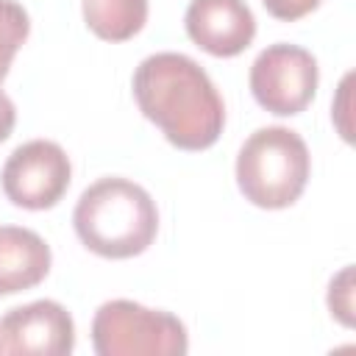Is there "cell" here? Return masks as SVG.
Segmentation results:
<instances>
[{"label":"cell","mask_w":356,"mask_h":356,"mask_svg":"<svg viewBox=\"0 0 356 356\" xmlns=\"http://www.w3.org/2000/svg\"><path fill=\"white\" fill-rule=\"evenodd\" d=\"M139 111L178 150H206L225 128V103L206 70L184 53H153L134 70Z\"/></svg>","instance_id":"cell-1"},{"label":"cell","mask_w":356,"mask_h":356,"mask_svg":"<svg viewBox=\"0 0 356 356\" xmlns=\"http://www.w3.org/2000/svg\"><path fill=\"white\" fill-rule=\"evenodd\" d=\"M72 228L86 250L100 259H134L159 234V209L145 186L106 175L89 184L72 211Z\"/></svg>","instance_id":"cell-2"},{"label":"cell","mask_w":356,"mask_h":356,"mask_svg":"<svg viewBox=\"0 0 356 356\" xmlns=\"http://www.w3.org/2000/svg\"><path fill=\"white\" fill-rule=\"evenodd\" d=\"M312 175V156L303 136L284 125L253 131L236 153V186L259 209L292 206Z\"/></svg>","instance_id":"cell-3"},{"label":"cell","mask_w":356,"mask_h":356,"mask_svg":"<svg viewBox=\"0 0 356 356\" xmlns=\"http://www.w3.org/2000/svg\"><path fill=\"white\" fill-rule=\"evenodd\" d=\"M92 348L97 356H184L189 334L172 312L114 298L92 317Z\"/></svg>","instance_id":"cell-4"},{"label":"cell","mask_w":356,"mask_h":356,"mask_svg":"<svg viewBox=\"0 0 356 356\" xmlns=\"http://www.w3.org/2000/svg\"><path fill=\"white\" fill-rule=\"evenodd\" d=\"M248 83H250V95L264 111L275 117H295L317 95V83H320L317 58L300 44H289V42L267 44L253 58Z\"/></svg>","instance_id":"cell-5"},{"label":"cell","mask_w":356,"mask_h":356,"mask_svg":"<svg viewBox=\"0 0 356 356\" xmlns=\"http://www.w3.org/2000/svg\"><path fill=\"white\" fill-rule=\"evenodd\" d=\"M72 164L67 150L50 139H31L11 150L0 170L3 195L28 211L53 209L70 189Z\"/></svg>","instance_id":"cell-6"},{"label":"cell","mask_w":356,"mask_h":356,"mask_svg":"<svg viewBox=\"0 0 356 356\" xmlns=\"http://www.w3.org/2000/svg\"><path fill=\"white\" fill-rule=\"evenodd\" d=\"M72 348L75 323L58 300H31L0 317V353L67 356Z\"/></svg>","instance_id":"cell-7"},{"label":"cell","mask_w":356,"mask_h":356,"mask_svg":"<svg viewBox=\"0 0 356 356\" xmlns=\"http://www.w3.org/2000/svg\"><path fill=\"white\" fill-rule=\"evenodd\" d=\"M186 36L214 58H234L250 47L256 17L245 0H189Z\"/></svg>","instance_id":"cell-8"},{"label":"cell","mask_w":356,"mask_h":356,"mask_svg":"<svg viewBox=\"0 0 356 356\" xmlns=\"http://www.w3.org/2000/svg\"><path fill=\"white\" fill-rule=\"evenodd\" d=\"M53 264L50 245L31 228L0 225V298L39 286Z\"/></svg>","instance_id":"cell-9"},{"label":"cell","mask_w":356,"mask_h":356,"mask_svg":"<svg viewBox=\"0 0 356 356\" xmlns=\"http://www.w3.org/2000/svg\"><path fill=\"white\" fill-rule=\"evenodd\" d=\"M86 28L103 42H128L147 22V0H81Z\"/></svg>","instance_id":"cell-10"},{"label":"cell","mask_w":356,"mask_h":356,"mask_svg":"<svg viewBox=\"0 0 356 356\" xmlns=\"http://www.w3.org/2000/svg\"><path fill=\"white\" fill-rule=\"evenodd\" d=\"M31 33V17L17 0H0V83L6 81L17 50Z\"/></svg>","instance_id":"cell-11"},{"label":"cell","mask_w":356,"mask_h":356,"mask_svg":"<svg viewBox=\"0 0 356 356\" xmlns=\"http://www.w3.org/2000/svg\"><path fill=\"white\" fill-rule=\"evenodd\" d=\"M328 309L345 328L353 325V264H345L328 284Z\"/></svg>","instance_id":"cell-12"},{"label":"cell","mask_w":356,"mask_h":356,"mask_svg":"<svg viewBox=\"0 0 356 356\" xmlns=\"http://www.w3.org/2000/svg\"><path fill=\"white\" fill-rule=\"evenodd\" d=\"M320 3L323 0H261L267 14L281 19V22H295L306 14H312L314 8H320Z\"/></svg>","instance_id":"cell-13"},{"label":"cell","mask_w":356,"mask_h":356,"mask_svg":"<svg viewBox=\"0 0 356 356\" xmlns=\"http://www.w3.org/2000/svg\"><path fill=\"white\" fill-rule=\"evenodd\" d=\"M14 122H17V108H14V103H11V97L0 89V145L11 136V131H14Z\"/></svg>","instance_id":"cell-14"}]
</instances>
